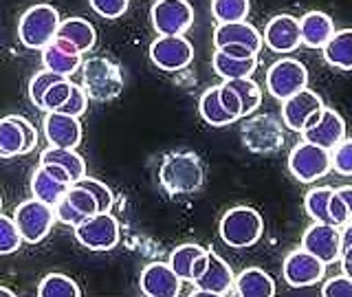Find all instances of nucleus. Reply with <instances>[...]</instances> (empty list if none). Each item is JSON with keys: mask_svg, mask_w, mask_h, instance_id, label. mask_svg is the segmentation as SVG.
Segmentation results:
<instances>
[{"mask_svg": "<svg viewBox=\"0 0 352 297\" xmlns=\"http://www.w3.org/2000/svg\"><path fill=\"white\" fill-rule=\"evenodd\" d=\"M322 108H324L322 97L313 91H308V88H302L300 93L286 97L282 102V121L289 130L302 132L308 117Z\"/></svg>", "mask_w": 352, "mask_h": 297, "instance_id": "nucleus-18", "label": "nucleus"}, {"mask_svg": "<svg viewBox=\"0 0 352 297\" xmlns=\"http://www.w3.org/2000/svg\"><path fill=\"white\" fill-rule=\"evenodd\" d=\"M150 20L159 36H183L194 25V9L187 0H157Z\"/></svg>", "mask_w": 352, "mask_h": 297, "instance_id": "nucleus-9", "label": "nucleus"}, {"mask_svg": "<svg viewBox=\"0 0 352 297\" xmlns=\"http://www.w3.org/2000/svg\"><path fill=\"white\" fill-rule=\"evenodd\" d=\"M251 3L249 0H212V14L220 22H238L247 20Z\"/></svg>", "mask_w": 352, "mask_h": 297, "instance_id": "nucleus-35", "label": "nucleus"}, {"mask_svg": "<svg viewBox=\"0 0 352 297\" xmlns=\"http://www.w3.org/2000/svg\"><path fill=\"white\" fill-rule=\"evenodd\" d=\"M236 293L242 297H273L275 282L267 271L251 267L236 278Z\"/></svg>", "mask_w": 352, "mask_h": 297, "instance_id": "nucleus-26", "label": "nucleus"}, {"mask_svg": "<svg viewBox=\"0 0 352 297\" xmlns=\"http://www.w3.org/2000/svg\"><path fill=\"white\" fill-rule=\"evenodd\" d=\"M207 249L201 245H181L172 251L170 256V267L174 269V273L179 275L183 282H192V267L196 258H201Z\"/></svg>", "mask_w": 352, "mask_h": 297, "instance_id": "nucleus-32", "label": "nucleus"}, {"mask_svg": "<svg viewBox=\"0 0 352 297\" xmlns=\"http://www.w3.org/2000/svg\"><path fill=\"white\" fill-rule=\"evenodd\" d=\"M38 295L40 297H80L82 289L69 278V275L49 273V275H44L42 282L38 284Z\"/></svg>", "mask_w": 352, "mask_h": 297, "instance_id": "nucleus-31", "label": "nucleus"}, {"mask_svg": "<svg viewBox=\"0 0 352 297\" xmlns=\"http://www.w3.org/2000/svg\"><path fill=\"white\" fill-rule=\"evenodd\" d=\"M205 269H207V251L203 253L201 258H196V262H194V267H192V284L201 278V275L205 273Z\"/></svg>", "mask_w": 352, "mask_h": 297, "instance_id": "nucleus-50", "label": "nucleus"}, {"mask_svg": "<svg viewBox=\"0 0 352 297\" xmlns=\"http://www.w3.org/2000/svg\"><path fill=\"white\" fill-rule=\"evenodd\" d=\"M333 187H315L306 194L304 198V207H306V214L311 216L315 223H330V216H328V203H330V196H333Z\"/></svg>", "mask_w": 352, "mask_h": 297, "instance_id": "nucleus-34", "label": "nucleus"}, {"mask_svg": "<svg viewBox=\"0 0 352 297\" xmlns=\"http://www.w3.org/2000/svg\"><path fill=\"white\" fill-rule=\"evenodd\" d=\"M236 284L234 271H231L229 264L218 256L214 251H207V269L205 273L194 282L196 291H192V297H201V295H229L231 286Z\"/></svg>", "mask_w": 352, "mask_h": 297, "instance_id": "nucleus-14", "label": "nucleus"}, {"mask_svg": "<svg viewBox=\"0 0 352 297\" xmlns=\"http://www.w3.org/2000/svg\"><path fill=\"white\" fill-rule=\"evenodd\" d=\"M86 108H88V95H86V91H84V86L73 84L71 95H69V99L64 102V106L60 108V113H66V115H71V117H77V119H80V117L86 113Z\"/></svg>", "mask_w": 352, "mask_h": 297, "instance_id": "nucleus-43", "label": "nucleus"}, {"mask_svg": "<svg viewBox=\"0 0 352 297\" xmlns=\"http://www.w3.org/2000/svg\"><path fill=\"white\" fill-rule=\"evenodd\" d=\"M141 293L148 297H176L181 295L183 280L174 273V269L163 262H152L141 271Z\"/></svg>", "mask_w": 352, "mask_h": 297, "instance_id": "nucleus-17", "label": "nucleus"}, {"mask_svg": "<svg viewBox=\"0 0 352 297\" xmlns=\"http://www.w3.org/2000/svg\"><path fill=\"white\" fill-rule=\"evenodd\" d=\"M302 249L311 251L322 262L333 264L341 258V231L330 223H313L302 236Z\"/></svg>", "mask_w": 352, "mask_h": 297, "instance_id": "nucleus-13", "label": "nucleus"}, {"mask_svg": "<svg viewBox=\"0 0 352 297\" xmlns=\"http://www.w3.org/2000/svg\"><path fill=\"white\" fill-rule=\"evenodd\" d=\"M218 99L220 104H223V108L227 110V113L234 117V119H240L242 117V106H240V97L238 93L231 88L227 82L218 86Z\"/></svg>", "mask_w": 352, "mask_h": 297, "instance_id": "nucleus-44", "label": "nucleus"}, {"mask_svg": "<svg viewBox=\"0 0 352 297\" xmlns=\"http://www.w3.org/2000/svg\"><path fill=\"white\" fill-rule=\"evenodd\" d=\"M350 245H352V220H348V223L341 227V249Z\"/></svg>", "mask_w": 352, "mask_h": 297, "instance_id": "nucleus-52", "label": "nucleus"}, {"mask_svg": "<svg viewBox=\"0 0 352 297\" xmlns=\"http://www.w3.org/2000/svg\"><path fill=\"white\" fill-rule=\"evenodd\" d=\"M22 146H25V137L18 126V121L11 117L0 119V159H14L22 154Z\"/></svg>", "mask_w": 352, "mask_h": 297, "instance_id": "nucleus-30", "label": "nucleus"}, {"mask_svg": "<svg viewBox=\"0 0 352 297\" xmlns=\"http://www.w3.org/2000/svg\"><path fill=\"white\" fill-rule=\"evenodd\" d=\"M71 88H73V82L69 77H62L60 82H55L47 93H44V99H42V110H47V113H53V110H60L64 106V102L69 99L71 95Z\"/></svg>", "mask_w": 352, "mask_h": 297, "instance_id": "nucleus-39", "label": "nucleus"}, {"mask_svg": "<svg viewBox=\"0 0 352 297\" xmlns=\"http://www.w3.org/2000/svg\"><path fill=\"white\" fill-rule=\"evenodd\" d=\"M71 183L66 181H60L58 176H55L47 165L40 163V168L33 172V179H31V194L33 198H38V201L47 203L51 207L58 205L64 194L69 192Z\"/></svg>", "mask_w": 352, "mask_h": 297, "instance_id": "nucleus-23", "label": "nucleus"}, {"mask_svg": "<svg viewBox=\"0 0 352 297\" xmlns=\"http://www.w3.org/2000/svg\"><path fill=\"white\" fill-rule=\"evenodd\" d=\"M223 51L225 55H229V58H240V60H247V58H258V53H253L251 49L242 47V44H227V47L218 49Z\"/></svg>", "mask_w": 352, "mask_h": 297, "instance_id": "nucleus-49", "label": "nucleus"}, {"mask_svg": "<svg viewBox=\"0 0 352 297\" xmlns=\"http://www.w3.org/2000/svg\"><path fill=\"white\" fill-rule=\"evenodd\" d=\"M333 170L330 150L315 146V143L302 141L289 154V172L300 183H315Z\"/></svg>", "mask_w": 352, "mask_h": 297, "instance_id": "nucleus-7", "label": "nucleus"}, {"mask_svg": "<svg viewBox=\"0 0 352 297\" xmlns=\"http://www.w3.org/2000/svg\"><path fill=\"white\" fill-rule=\"evenodd\" d=\"M42 66L62 77H71L75 71L82 69V53L69 40L55 38L42 49Z\"/></svg>", "mask_w": 352, "mask_h": 297, "instance_id": "nucleus-20", "label": "nucleus"}, {"mask_svg": "<svg viewBox=\"0 0 352 297\" xmlns=\"http://www.w3.org/2000/svg\"><path fill=\"white\" fill-rule=\"evenodd\" d=\"M44 135L53 148L75 150L82 143V126L77 117H71L60 110H53L44 117Z\"/></svg>", "mask_w": 352, "mask_h": 297, "instance_id": "nucleus-19", "label": "nucleus"}, {"mask_svg": "<svg viewBox=\"0 0 352 297\" xmlns=\"http://www.w3.org/2000/svg\"><path fill=\"white\" fill-rule=\"evenodd\" d=\"M282 273H284V282L289 286L304 289V286H313L324 280L326 262H322L306 249H295L286 256Z\"/></svg>", "mask_w": 352, "mask_h": 297, "instance_id": "nucleus-12", "label": "nucleus"}, {"mask_svg": "<svg viewBox=\"0 0 352 297\" xmlns=\"http://www.w3.org/2000/svg\"><path fill=\"white\" fill-rule=\"evenodd\" d=\"M75 183H77V185H82V187H86V190L95 196L99 212H110V209H113L115 194H113V190H110V187H108L106 183L93 179V176H82V179H80V181H75Z\"/></svg>", "mask_w": 352, "mask_h": 297, "instance_id": "nucleus-37", "label": "nucleus"}, {"mask_svg": "<svg viewBox=\"0 0 352 297\" xmlns=\"http://www.w3.org/2000/svg\"><path fill=\"white\" fill-rule=\"evenodd\" d=\"M0 295H5V297H14V291H9V289H5V286H0Z\"/></svg>", "mask_w": 352, "mask_h": 297, "instance_id": "nucleus-55", "label": "nucleus"}, {"mask_svg": "<svg viewBox=\"0 0 352 297\" xmlns=\"http://www.w3.org/2000/svg\"><path fill=\"white\" fill-rule=\"evenodd\" d=\"M324 60L339 71H352V29L335 31L324 44Z\"/></svg>", "mask_w": 352, "mask_h": 297, "instance_id": "nucleus-25", "label": "nucleus"}, {"mask_svg": "<svg viewBox=\"0 0 352 297\" xmlns=\"http://www.w3.org/2000/svg\"><path fill=\"white\" fill-rule=\"evenodd\" d=\"M60 80H62V75L53 73V71H47V69L33 75V80H31V84H29V99L33 102V106L42 110L44 93H47L49 88H51L55 82H60Z\"/></svg>", "mask_w": 352, "mask_h": 297, "instance_id": "nucleus-38", "label": "nucleus"}, {"mask_svg": "<svg viewBox=\"0 0 352 297\" xmlns=\"http://www.w3.org/2000/svg\"><path fill=\"white\" fill-rule=\"evenodd\" d=\"M66 198L71 201V205L77 209V212H82L84 216H93V214H97L99 209H97V201H95V196L86 190V187H82V185H77V183H73L71 187H69V192L64 194Z\"/></svg>", "mask_w": 352, "mask_h": 297, "instance_id": "nucleus-40", "label": "nucleus"}, {"mask_svg": "<svg viewBox=\"0 0 352 297\" xmlns=\"http://www.w3.org/2000/svg\"><path fill=\"white\" fill-rule=\"evenodd\" d=\"M330 161H333V170L352 176V139H344L341 143L330 150Z\"/></svg>", "mask_w": 352, "mask_h": 297, "instance_id": "nucleus-41", "label": "nucleus"}, {"mask_svg": "<svg viewBox=\"0 0 352 297\" xmlns=\"http://www.w3.org/2000/svg\"><path fill=\"white\" fill-rule=\"evenodd\" d=\"M22 245V236L16 227V220L0 214V256L16 253Z\"/></svg>", "mask_w": 352, "mask_h": 297, "instance_id": "nucleus-36", "label": "nucleus"}, {"mask_svg": "<svg viewBox=\"0 0 352 297\" xmlns=\"http://www.w3.org/2000/svg\"><path fill=\"white\" fill-rule=\"evenodd\" d=\"M198 110H201V117H203L205 124L214 126V128H223V126H229V124H234V121H238L227 113V110L223 108V104H220L218 86L207 88V91L203 93L201 102H198Z\"/></svg>", "mask_w": 352, "mask_h": 297, "instance_id": "nucleus-29", "label": "nucleus"}, {"mask_svg": "<svg viewBox=\"0 0 352 297\" xmlns=\"http://www.w3.org/2000/svg\"><path fill=\"white\" fill-rule=\"evenodd\" d=\"M302 137L308 143H315V146L333 150L337 143L346 139V121L337 110L324 106L315 124L302 130Z\"/></svg>", "mask_w": 352, "mask_h": 297, "instance_id": "nucleus-16", "label": "nucleus"}, {"mask_svg": "<svg viewBox=\"0 0 352 297\" xmlns=\"http://www.w3.org/2000/svg\"><path fill=\"white\" fill-rule=\"evenodd\" d=\"M55 38L69 40L80 53H88L97 42V31L91 22L84 18H66L60 22Z\"/></svg>", "mask_w": 352, "mask_h": 297, "instance_id": "nucleus-24", "label": "nucleus"}, {"mask_svg": "<svg viewBox=\"0 0 352 297\" xmlns=\"http://www.w3.org/2000/svg\"><path fill=\"white\" fill-rule=\"evenodd\" d=\"M150 60L161 71H183L194 60V49L183 36H159L150 44Z\"/></svg>", "mask_w": 352, "mask_h": 297, "instance_id": "nucleus-10", "label": "nucleus"}, {"mask_svg": "<svg viewBox=\"0 0 352 297\" xmlns=\"http://www.w3.org/2000/svg\"><path fill=\"white\" fill-rule=\"evenodd\" d=\"M339 260H352V245L341 249V258H339Z\"/></svg>", "mask_w": 352, "mask_h": 297, "instance_id": "nucleus-54", "label": "nucleus"}, {"mask_svg": "<svg viewBox=\"0 0 352 297\" xmlns=\"http://www.w3.org/2000/svg\"><path fill=\"white\" fill-rule=\"evenodd\" d=\"M308 84V71L300 60L282 58L269 66L267 71V91L271 97L284 102L286 97L300 93Z\"/></svg>", "mask_w": 352, "mask_h": 297, "instance_id": "nucleus-8", "label": "nucleus"}, {"mask_svg": "<svg viewBox=\"0 0 352 297\" xmlns=\"http://www.w3.org/2000/svg\"><path fill=\"white\" fill-rule=\"evenodd\" d=\"M203 163L194 152L168 154L159 168V183L170 196L194 194L203 187Z\"/></svg>", "mask_w": 352, "mask_h": 297, "instance_id": "nucleus-1", "label": "nucleus"}, {"mask_svg": "<svg viewBox=\"0 0 352 297\" xmlns=\"http://www.w3.org/2000/svg\"><path fill=\"white\" fill-rule=\"evenodd\" d=\"M227 44H242V47L251 49L253 53H260L262 49V36L260 31L249 25L247 20H238V22H220L214 29V47L223 49Z\"/></svg>", "mask_w": 352, "mask_h": 297, "instance_id": "nucleus-21", "label": "nucleus"}, {"mask_svg": "<svg viewBox=\"0 0 352 297\" xmlns=\"http://www.w3.org/2000/svg\"><path fill=\"white\" fill-rule=\"evenodd\" d=\"M220 238L231 249L253 247L262 238L264 220L253 207H231L220 218Z\"/></svg>", "mask_w": 352, "mask_h": 297, "instance_id": "nucleus-2", "label": "nucleus"}, {"mask_svg": "<svg viewBox=\"0 0 352 297\" xmlns=\"http://www.w3.org/2000/svg\"><path fill=\"white\" fill-rule=\"evenodd\" d=\"M40 163H55V165H62V168L71 174L73 183L80 181L82 176H86V163L84 159L71 148H53L49 146L40 154Z\"/></svg>", "mask_w": 352, "mask_h": 297, "instance_id": "nucleus-28", "label": "nucleus"}, {"mask_svg": "<svg viewBox=\"0 0 352 297\" xmlns=\"http://www.w3.org/2000/svg\"><path fill=\"white\" fill-rule=\"evenodd\" d=\"M212 66L216 75H220L223 80H242V77H251L258 69V58H247V60H240V58H229L223 51H218L212 55Z\"/></svg>", "mask_w": 352, "mask_h": 297, "instance_id": "nucleus-27", "label": "nucleus"}, {"mask_svg": "<svg viewBox=\"0 0 352 297\" xmlns=\"http://www.w3.org/2000/svg\"><path fill=\"white\" fill-rule=\"evenodd\" d=\"M335 192L341 196V201L346 203L348 212H350V220H352V185H341V187H337Z\"/></svg>", "mask_w": 352, "mask_h": 297, "instance_id": "nucleus-51", "label": "nucleus"}, {"mask_svg": "<svg viewBox=\"0 0 352 297\" xmlns=\"http://www.w3.org/2000/svg\"><path fill=\"white\" fill-rule=\"evenodd\" d=\"M341 269H344L348 278H352V260H341Z\"/></svg>", "mask_w": 352, "mask_h": 297, "instance_id": "nucleus-53", "label": "nucleus"}, {"mask_svg": "<svg viewBox=\"0 0 352 297\" xmlns=\"http://www.w3.org/2000/svg\"><path fill=\"white\" fill-rule=\"evenodd\" d=\"M60 14L51 5H33L18 22V40L27 49H44L55 40L60 27Z\"/></svg>", "mask_w": 352, "mask_h": 297, "instance_id": "nucleus-3", "label": "nucleus"}, {"mask_svg": "<svg viewBox=\"0 0 352 297\" xmlns=\"http://www.w3.org/2000/svg\"><path fill=\"white\" fill-rule=\"evenodd\" d=\"M88 5H91V9L102 18L117 20L128 11L130 0H88Z\"/></svg>", "mask_w": 352, "mask_h": 297, "instance_id": "nucleus-42", "label": "nucleus"}, {"mask_svg": "<svg viewBox=\"0 0 352 297\" xmlns=\"http://www.w3.org/2000/svg\"><path fill=\"white\" fill-rule=\"evenodd\" d=\"M262 40L275 53H293L302 44L300 20L291 14L273 16L264 27Z\"/></svg>", "mask_w": 352, "mask_h": 297, "instance_id": "nucleus-15", "label": "nucleus"}, {"mask_svg": "<svg viewBox=\"0 0 352 297\" xmlns=\"http://www.w3.org/2000/svg\"><path fill=\"white\" fill-rule=\"evenodd\" d=\"M82 80L86 95L97 102H110L124 88L119 66L106 58H88L82 62Z\"/></svg>", "mask_w": 352, "mask_h": 297, "instance_id": "nucleus-4", "label": "nucleus"}, {"mask_svg": "<svg viewBox=\"0 0 352 297\" xmlns=\"http://www.w3.org/2000/svg\"><path fill=\"white\" fill-rule=\"evenodd\" d=\"M242 141L251 152L269 154L282 148L284 132L282 124L271 115H258L253 119H247L242 126Z\"/></svg>", "mask_w": 352, "mask_h": 297, "instance_id": "nucleus-11", "label": "nucleus"}, {"mask_svg": "<svg viewBox=\"0 0 352 297\" xmlns=\"http://www.w3.org/2000/svg\"><path fill=\"white\" fill-rule=\"evenodd\" d=\"M14 119L18 121V126H20V130H22V137H25V146H22V154H29L33 148L38 146V130H36V126H33L31 121L25 119V117L14 115Z\"/></svg>", "mask_w": 352, "mask_h": 297, "instance_id": "nucleus-48", "label": "nucleus"}, {"mask_svg": "<svg viewBox=\"0 0 352 297\" xmlns=\"http://www.w3.org/2000/svg\"><path fill=\"white\" fill-rule=\"evenodd\" d=\"M227 84L234 88L240 97V106H242V117H247L251 113H256L260 102H262V91L260 86L251 80V77H242V80H227Z\"/></svg>", "mask_w": 352, "mask_h": 297, "instance_id": "nucleus-33", "label": "nucleus"}, {"mask_svg": "<svg viewBox=\"0 0 352 297\" xmlns=\"http://www.w3.org/2000/svg\"><path fill=\"white\" fill-rule=\"evenodd\" d=\"M75 231V240L88 251H110L119 245V223L110 212L86 216Z\"/></svg>", "mask_w": 352, "mask_h": 297, "instance_id": "nucleus-5", "label": "nucleus"}, {"mask_svg": "<svg viewBox=\"0 0 352 297\" xmlns=\"http://www.w3.org/2000/svg\"><path fill=\"white\" fill-rule=\"evenodd\" d=\"M53 209H55V220H60V223L69 225V227H77L86 218L82 212H77V209L71 205V201L66 196Z\"/></svg>", "mask_w": 352, "mask_h": 297, "instance_id": "nucleus-45", "label": "nucleus"}, {"mask_svg": "<svg viewBox=\"0 0 352 297\" xmlns=\"http://www.w3.org/2000/svg\"><path fill=\"white\" fill-rule=\"evenodd\" d=\"M16 227L22 236V242L36 245L49 236L55 223V209L47 203L38 201V198H29V201L20 203L14 212Z\"/></svg>", "mask_w": 352, "mask_h": 297, "instance_id": "nucleus-6", "label": "nucleus"}, {"mask_svg": "<svg viewBox=\"0 0 352 297\" xmlns=\"http://www.w3.org/2000/svg\"><path fill=\"white\" fill-rule=\"evenodd\" d=\"M328 216H330V225L335 227H344L348 220H350V212L346 203L341 201V196L337 192H333V196H330V203H328Z\"/></svg>", "mask_w": 352, "mask_h": 297, "instance_id": "nucleus-47", "label": "nucleus"}, {"mask_svg": "<svg viewBox=\"0 0 352 297\" xmlns=\"http://www.w3.org/2000/svg\"><path fill=\"white\" fill-rule=\"evenodd\" d=\"M324 297H352V278L348 275H337V278L328 280L322 289Z\"/></svg>", "mask_w": 352, "mask_h": 297, "instance_id": "nucleus-46", "label": "nucleus"}, {"mask_svg": "<svg viewBox=\"0 0 352 297\" xmlns=\"http://www.w3.org/2000/svg\"><path fill=\"white\" fill-rule=\"evenodd\" d=\"M300 33L302 44L308 49H324V44L335 33L333 18L324 11H308L300 18Z\"/></svg>", "mask_w": 352, "mask_h": 297, "instance_id": "nucleus-22", "label": "nucleus"}, {"mask_svg": "<svg viewBox=\"0 0 352 297\" xmlns=\"http://www.w3.org/2000/svg\"><path fill=\"white\" fill-rule=\"evenodd\" d=\"M0 209H3V198H0Z\"/></svg>", "mask_w": 352, "mask_h": 297, "instance_id": "nucleus-56", "label": "nucleus"}]
</instances>
